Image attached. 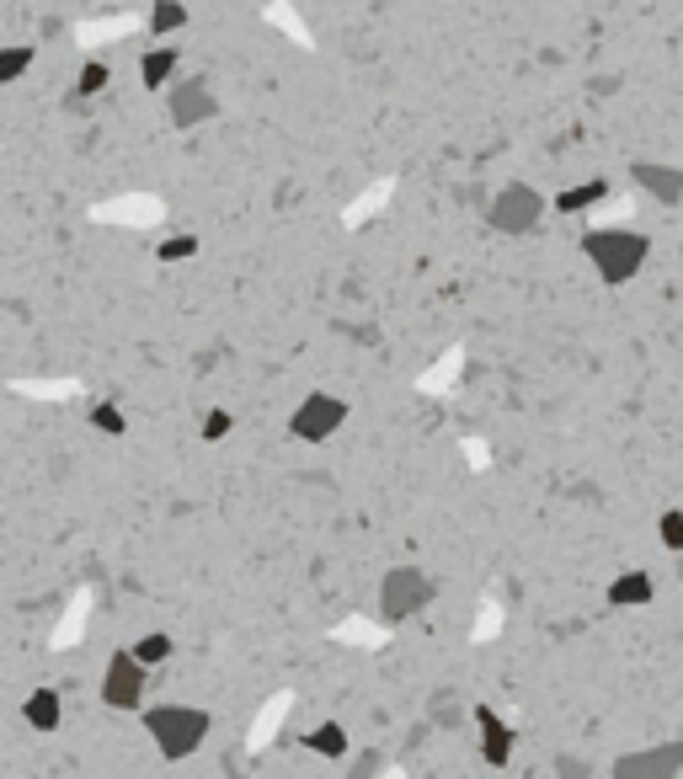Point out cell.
Returning <instances> with one entry per match:
<instances>
[{
  "label": "cell",
  "mask_w": 683,
  "mask_h": 779,
  "mask_svg": "<svg viewBox=\"0 0 683 779\" xmlns=\"http://www.w3.org/2000/svg\"><path fill=\"white\" fill-rule=\"evenodd\" d=\"M582 257L593 262L598 278H603L609 289H620V283H630L635 272L646 268L652 240L641 236V230H620V225H609V230H588V236H582Z\"/></svg>",
  "instance_id": "1"
},
{
  "label": "cell",
  "mask_w": 683,
  "mask_h": 779,
  "mask_svg": "<svg viewBox=\"0 0 683 779\" xmlns=\"http://www.w3.org/2000/svg\"><path fill=\"white\" fill-rule=\"evenodd\" d=\"M145 731L155 737V748H161V758H193V752L204 748L208 737V710H198V705H149L145 710Z\"/></svg>",
  "instance_id": "2"
},
{
  "label": "cell",
  "mask_w": 683,
  "mask_h": 779,
  "mask_svg": "<svg viewBox=\"0 0 683 779\" xmlns=\"http://www.w3.org/2000/svg\"><path fill=\"white\" fill-rule=\"evenodd\" d=\"M539 219H545V198L529 181H507L503 193L491 198V209H486V225L503 230V236H529Z\"/></svg>",
  "instance_id": "3"
},
{
  "label": "cell",
  "mask_w": 683,
  "mask_h": 779,
  "mask_svg": "<svg viewBox=\"0 0 683 779\" xmlns=\"http://www.w3.org/2000/svg\"><path fill=\"white\" fill-rule=\"evenodd\" d=\"M145 678H149V667L134 657V652H113L107 667H102L96 694H102V705H107V710H139V699H145Z\"/></svg>",
  "instance_id": "4"
},
{
  "label": "cell",
  "mask_w": 683,
  "mask_h": 779,
  "mask_svg": "<svg viewBox=\"0 0 683 779\" xmlns=\"http://www.w3.org/2000/svg\"><path fill=\"white\" fill-rule=\"evenodd\" d=\"M342 422H348V401H337V395H304L294 406V417H289V433H294L299 444H327Z\"/></svg>",
  "instance_id": "5"
},
{
  "label": "cell",
  "mask_w": 683,
  "mask_h": 779,
  "mask_svg": "<svg viewBox=\"0 0 683 779\" xmlns=\"http://www.w3.org/2000/svg\"><path fill=\"white\" fill-rule=\"evenodd\" d=\"M422 603H427V577H422V571H416V567L385 571V582H380V614H385L390 625L412 620Z\"/></svg>",
  "instance_id": "6"
},
{
  "label": "cell",
  "mask_w": 683,
  "mask_h": 779,
  "mask_svg": "<svg viewBox=\"0 0 683 779\" xmlns=\"http://www.w3.org/2000/svg\"><path fill=\"white\" fill-rule=\"evenodd\" d=\"M683 769V742H662L646 752H624L614 758V779H668Z\"/></svg>",
  "instance_id": "7"
},
{
  "label": "cell",
  "mask_w": 683,
  "mask_h": 779,
  "mask_svg": "<svg viewBox=\"0 0 683 779\" xmlns=\"http://www.w3.org/2000/svg\"><path fill=\"white\" fill-rule=\"evenodd\" d=\"M166 107H172V123H177V128H198L204 118H214V91H208L204 75H187V81L172 86Z\"/></svg>",
  "instance_id": "8"
},
{
  "label": "cell",
  "mask_w": 683,
  "mask_h": 779,
  "mask_svg": "<svg viewBox=\"0 0 683 779\" xmlns=\"http://www.w3.org/2000/svg\"><path fill=\"white\" fill-rule=\"evenodd\" d=\"M630 177L641 181V193H652L662 209H679L683 204V166H662V160H635Z\"/></svg>",
  "instance_id": "9"
},
{
  "label": "cell",
  "mask_w": 683,
  "mask_h": 779,
  "mask_svg": "<svg viewBox=\"0 0 683 779\" xmlns=\"http://www.w3.org/2000/svg\"><path fill=\"white\" fill-rule=\"evenodd\" d=\"M470 716H476V726H480V758H486L491 769H507V764H513V726H507L491 705H476Z\"/></svg>",
  "instance_id": "10"
},
{
  "label": "cell",
  "mask_w": 683,
  "mask_h": 779,
  "mask_svg": "<svg viewBox=\"0 0 683 779\" xmlns=\"http://www.w3.org/2000/svg\"><path fill=\"white\" fill-rule=\"evenodd\" d=\"M652 577H646V571L635 567V571H624V577H614V582H609V603H614V609H646V603H652Z\"/></svg>",
  "instance_id": "11"
},
{
  "label": "cell",
  "mask_w": 683,
  "mask_h": 779,
  "mask_svg": "<svg viewBox=\"0 0 683 779\" xmlns=\"http://www.w3.org/2000/svg\"><path fill=\"white\" fill-rule=\"evenodd\" d=\"M177 49H172V43H166V38H161V43H155V49H149L145 60H139V81H145L149 91H161L166 86V81H172V75H177Z\"/></svg>",
  "instance_id": "12"
},
{
  "label": "cell",
  "mask_w": 683,
  "mask_h": 779,
  "mask_svg": "<svg viewBox=\"0 0 683 779\" xmlns=\"http://www.w3.org/2000/svg\"><path fill=\"white\" fill-rule=\"evenodd\" d=\"M60 694L54 689H38V694H28V699H22V720H28L32 731H54V726H60Z\"/></svg>",
  "instance_id": "13"
},
{
  "label": "cell",
  "mask_w": 683,
  "mask_h": 779,
  "mask_svg": "<svg viewBox=\"0 0 683 779\" xmlns=\"http://www.w3.org/2000/svg\"><path fill=\"white\" fill-rule=\"evenodd\" d=\"M603 198H609V181L603 177L577 181V187L556 193V214H582V209H593V204H603Z\"/></svg>",
  "instance_id": "14"
},
{
  "label": "cell",
  "mask_w": 683,
  "mask_h": 779,
  "mask_svg": "<svg viewBox=\"0 0 683 779\" xmlns=\"http://www.w3.org/2000/svg\"><path fill=\"white\" fill-rule=\"evenodd\" d=\"M304 748L321 752V758H342V752H348V726H342V720H321V726L304 737Z\"/></svg>",
  "instance_id": "15"
},
{
  "label": "cell",
  "mask_w": 683,
  "mask_h": 779,
  "mask_svg": "<svg viewBox=\"0 0 683 779\" xmlns=\"http://www.w3.org/2000/svg\"><path fill=\"white\" fill-rule=\"evenodd\" d=\"M187 28V6L182 0H155L149 6V32L155 38H172V32H182Z\"/></svg>",
  "instance_id": "16"
},
{
  "label": "cell",
  "mask_w": 683,
  "mask_h": 779,
  "mask_svg": "<svg viewBox=\"0 0 683 779\" xmlns=\"http://www.w3.org/2000/svg\"><path fill=\"white\" fill-rule=\"evenodd\" d=\"M128 652L145 662V667H161V662L172 657V635H166V630H149V635H139V641H134Z\"/></svg>",
  "instance_id": "17"
},
{
  "label": "cell",
  "mask_w": 683,
  "mask_h": 779,
  "mask_svg": "<svg viewBox=\"0 0 683 779\" xmlns=\"http://www.w3.org/2000/svg\"><path fill=\"white\" fill-rule=\"evenodd\" d=\"M91 427L107 433V438H123V433H128V417H123L113 401H102V406H91Z\"/></svg>",
  "instance_id": "18"
},
{
  "label": "cell",
  "mask_w": 683,
  "mask_h": 779,
  "mask_svg": "<svg viewBox=\"0 0 683 779\" xmlns=\"http://www.w3.org/2000/svg\"><path fill=\"white\" fill-rule=\"evenodd\" d=\"M28 64H32V49H28V43H11V49L0 54V81H22V75H28Z\"/></svg>",
  "instance_id": "19"
},
{
  "label": "cell",
  "mask_w": 683,
  "mask_h": 779,
  "mask_svg": "<svg viewBox=\"0 0 683 779\" xmlns=\"http://www.w3.org/2000/svg\"><path fill=\"white\" fill-rule=\"evenodd\" d=\"M107 81H113V70L102 60H91V64H81V75H75V91L81 96H96V91H107Z\"/></svg>",
  "instance_id": "20"
},
{
  "label": "cell",
  "mask_w": 683,
  "mask_h": 779,
  "mask_svg": "<svg viewBox=\"0 0 683 779\" xmlns=\"http://www.w3.org/2000/svg\"><path fill=\"white\" fill-rule=\"evenodd\" d=\"M656 540L679 555V550H683V508H668L662 518H656Z\"/></svg>",
  "instance_id": "21"
},
{
  "label": "cell",
  "mask_w": 683,
  "mask_h": 779,
  "mask_svg": "<svg viewBox=\"0 0 683 779\" xmlns=\"http://www.w3.org/2000/svg\"><path fill=\"white\" fill-rule=\"evenodd\" d=\"M193 251H198V236H172V240H161L155 257H161V262H187Z\"/></svg>",
  "instance_id": "22"
},
{
  "label": "cell",
  "mask_w": 683,
  "mask_h": 779,
  "mask_svg": "<svg viewBox=\"0 0 683 779\" xmlns=\"http://www.w3.org/2000/svg\"><path fill=\"white\" fill-rule=\"evenodd\" d=\"M230 427H236V417H230V412H208V417H204V438H208V444H219Z\"/></svg>",
  "instance_id": "23"
}]
</instances>
